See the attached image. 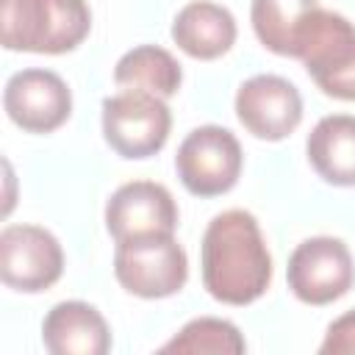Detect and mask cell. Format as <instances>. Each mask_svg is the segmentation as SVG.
Here are the masks:
<instances>
[{
	"label": "cell",
	"mask_w": 355,
	"mask_h": 355,
	"mask_svg": "<svg viewBox=\"0 0 355 355\" xmlns=\"http://www.w3.org/2000/svg\"><path fill=\"white\" fill-rule=\"evenodd\" d=\"M205 291L225 305H250L272 283V255L258 219L244 208L216 214L200 244Z\"/></svg>",
	"instance_id": "obj_1"
},
{
	"label": "cell",
	"mask_w": 355,
	"mask_h": 355,
	"mask_svg": "<svg viewBox=\"0 0 355 355\" xmlns=\"http://www.w3.org/2000/svg\"><path fill=\"white\" fill-rule=\"evenodd\" d=\"M92 31L86 0H0V44L11 53L61 55Z\"/></svg>",
	"instance_id": "obj_2"
},
{
	"label": "cell",
	"mask_w": 355,
	"mask_h": 355,
	"mask_svg": "<svg viewBox=\"0 0 355 355\" xmlns=\"http://www.w3.org/2000/svg\"><path fill=\"white\" fill-rule=\"evenodd\" d=\"M294 58L302 61L322 94L355 103V22L344 14L327 11L316 0L300 28Z\"/></svg>",
	"instance_id": "obj_3"
},
{
	"label": "cell",
	"mask_w": 355,
	"mask_h": 355,
	"mask_svg": "<svg viewBox=\"0 0 355 355\" xmlns=\"http://www.w3.org/2000/svg\"><path fill=\"white\" fill-rule=\"evenodd\" d=\"M116 283L141 300H164L178 294L189 280V258L175 233L136 236L116 241L114 252Z\"/></svg>",
	"instance_id": "obj_4"
},
{
	"label": "cell",
	"mask_w": 355,
	"mask_h": 355,
	"mask_svg": "<svg viewBox=\"0 0 355 355\" xmlns=\"http://www.w3.org/2000/svg\"><path fill=\"white\" fill-rule=\"evenodd\" d=\"M172 130L169 105L147 92H119L103 100V139L128 161H141L164 150Z\"/></svg>",
	"instance_id": "obj_5"
},
{
	"label": "cell",
	"mask_w": 355,
	"mask_h": 355,
	"mask_svg": "<svg viewBox=\"0 0 355 355\" xmlns=\"http://www.w3.org/2000/svg\"><path fill=\"white\" fill-rule=\"evenodd\" d=\"M244 166V153L239 139L222 125L194 128L178 147L175 172L183 189L194 197H219L227 194Z\"/></svg>",
	"instance_id": "obj_6"
},
{
	"label": "cell",
	"mask_w": 355,
	"mask_h": 355,
	"mask_svg": "<svg viewBox=\"0 0 355 355\" xmlns=\"http://www.w3.org/2000/svg\"><path fill=\"white\" fill-rule=\"evenodd\" d=\"M291 294L313 308L341 300L355 286V258L336 236H313L294 247L286 266Z\"/></svg>",
	"instance_id": "obj_7"
},
{
	"label": "cell",
	"mask_w": 355,
	"mask_h": 355,
	"mask_svg": "<svg viewBox=\"0 0 355 355\" xmlns=\"http://www.w3.org/2000/svg\"><path fill=\"white\" fill-rule=\"evenodd\" d=\"M64 275L58 239L39 225H8L0 233V277L22 294H42Z\"/></svg>",
	"instance_id": "obj_8"
},
{
	"label": "cell",
	"mask_w": 355,
	"mask_h": 355,
	"mask_svg": "<svg viewBox=\"0 0 355 355\" xmlns=\"http://www.w3.org/2000/svg\"><path fill=\"white\" fill-rule=\"evenodd\" d=\"M3 108L25 133H53L72 114V92L58 72L31 67L8 78Z\"/></svg>",
	"instance_id": "obj_9"
},
{
	"label": "cell",
	"mask_w": 355,
	"mask_h": 355,
	"mask_svg": "<svg viewBox=\"0 0 355 355\" xmlns=\"http://www.w3.org/2000/svg\"><path fill=\"white\" fill-rule=\"evenodd\" d=\"M236 119L261 141H283L302 122L300 89L280 75H252L236 92Z\"/></svg>",
	"instance_id": "obj_10"
},
{
	"label": "cell",
	"mask_w": 355,
	"mask_h": 355,
	"mask_svg": "<svg viewBox=\"0 0 355 355\" xmlns=\"http://www.w3.org/2000/svg\"><path fill=\"white\" fill-rule=\"evenodd\" d=\"M180 222L178 202L166 186L155 180L122 183L105 202V230L114 241L175 233Z\"/></svg>",
	"instance_id": "obj_11"
},
{
	"label": "cell",
	"mask_w": 355,
	"mask_h": 355,
	"mask_svg": "<svg viewBox=\"0 0 355 355\" xmlns=\"http://www.w3.org/2000/svg\"><path fill=\"white\" fill-rule=\"evenodd\" d=\"M42 344L53 355H105L111 349V327L94 305L67 300L47 311Z\"/></svg>",
	"instance_id": "obj_12"
},
{
	"label": "cell",
	"mask_w": 355,
	"mask_h": 355,
	"mask_svg": "<svg viewBox=\"0 0 355 355\" xmlns=\"http://www.w3.org/2000/svg\"><path fill=\"white\" fill-rule=\"evenodd\" d=\"M236 17L214 0H191L172 19V42L197 61H216L236 44Z\"/></svg>",
	"instance_id": "obj_13"
},
{
	"label": "cell",
	"mask_w": 355,
	"mask_h": 355,
	"mask_svg": "<svg viewBox=\"0 0 355 355\" xmlns=\"http://www.w3.org/2000/svg\"><path fill=\"white\" fill-rule=\"evenodd\" d=\"M305 155L324 183L355 189V116H322L305 139Z\"/></svg>",
	"instance_id": "obj_14"
},
{
	"label": "cell",
	"mask_w": 355,
	"mask_h": 355,
	"mask_svg": "<svg viewBox=\"0 0 355 355\" xmlns=\"http://www.w3.org/2000/svg\"><path fill=\"white\" fill-rule=\"evenodd\" d=\"M114 83L128 92H147L166 100L178 94L183 83V69L169 50L155 44H139L116 61Z\"/></svg>",
	"instance_id": "obj_15"
},
{
	"label": "cell",
	"mask_w": 355,
	"mask_h": 355,
	"mask_svg": "<svg viewBox=\"0 0 355 355\" xmlns=\"http://www.w3.org/2000/svg\"><path fill=\"white\" fill-rule=\"evenodd\" d=\"M313 3L316 0H252L250 19L258 42L275 55L294 58L300 28Z\"/></svg>",
	"instance_id": "obj_16"
},
{
	"label": "cell",
	"mask_w": 355,
	"mask_h": 355,
	"mask_svg": "<svg viewBox=\"0 0 355 355\" xmlns=\"http://www.w3.org/2000/svg\"><path fill=\"white\" fill-rule=\"evenodd\" d=\"M247 341L241 330L216 316H200L180 327L158 352L164 355H241Z\"/></svg>",
	"instance_id": "obj_17"
},
{
	"label": "cell",
	"mask_w": 355,
	"mask_h": 355,
	"mask_svg": "<svg viewBox=\"0 0 355 355\" xmlns=\"http://www.w3.org/2000/svg\"><path fill=\"white\" fill-rule=\"evenodd\" d=\"M319 352L322 355H355V308L327 324Z\"/></svg>",
	"instance_id": "obj_18"
}]
</instances>
